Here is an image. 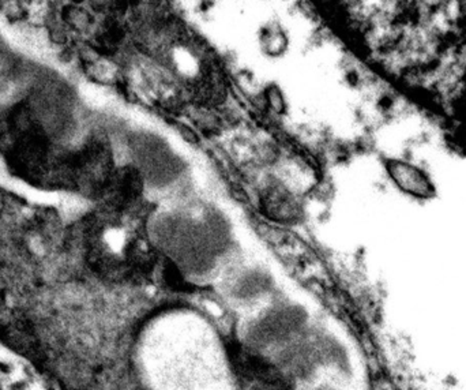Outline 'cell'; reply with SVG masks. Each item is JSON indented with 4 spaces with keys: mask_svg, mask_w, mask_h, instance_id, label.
Returning <instances> with one entry per match:
<instances>
[{
    "mask_svg": "<svg viewBox=\"0 0 466 390\" xmlns=\"http://www.w3.org/2000/svg\"><path fill=\"white\" fill-rule=\"evenodd\" d=\"M391 179L401 190L416 197H427L432 192L431 180L418 168L403 161H390L387 165Z\"/></svg>",
    "mask_w": 466,
    "mask_h": 390,
    "instance_id": "1",
    "label": "cell"
},
{
    "mask_svg": "<svg viewBox=\"0 0 466 390\" xmlns=\"http://www.w3.org/2000/svg\"><path fill=\"white\" fill-rule=\"evenodd\" d=\"M267 101H269V105L277 112L283 111V105H285L283 97L281 96V93L277 88H270L267 90Z\"/></svg>",
    "mask_w": 466,
    "mask_h": 390,
    "instance_id": "2",
    "label": "cell"
}]
</instances>
